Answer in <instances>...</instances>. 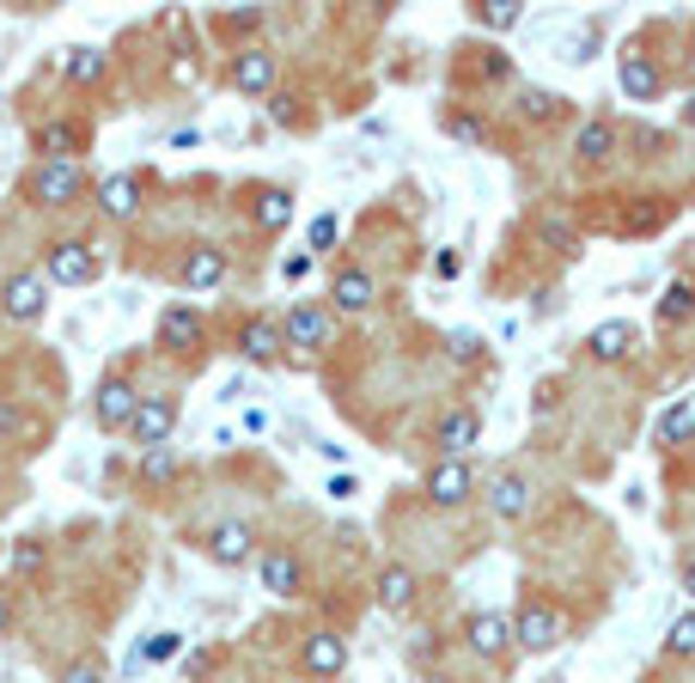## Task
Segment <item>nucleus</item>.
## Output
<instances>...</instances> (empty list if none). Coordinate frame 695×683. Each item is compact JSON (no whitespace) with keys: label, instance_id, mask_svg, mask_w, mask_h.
<instances>
[{"label":"nucleus","instance_id":"2eb2a0df","mask_svg":"<svg viewBox=\"0 0 695 683\" xmlns=\"http://www.w3.org/2000/svg\"><path fill=\"white\" fill-rule=\"evenodd\" d=\"M177 281H184V287H196V294H201V287H220V281H226V257H220L214 245H196L184 257V269H177Z\"/></svg>","mask_w":695,"mask_h":683},{"label":"nucleus","instance_id":"f257e3e1","mask_svg":"<svg viewBox=\"0 0 695 683\" xmlns=\"http://www.w3.org/2000/svg\"><path fill=\"white\" fill-rule=\"evenodd\" d=\"M79 159H49V165H37L32 171V202L37 208H67L79 196Z\"/></svg>","mask_w":695,"mask_h":683},{"label":"nucleus","instance_id":"2f4dec72","mask_svg":"<svg viewBox=\"0 0 695 683\" xmlns=\"http://www.w3.org/2000/svg\"><path fill=\"white\" fill-rule=\"evenodd\" d=\"M556 98L549 92H537V86H525V92H519V116H531V123H549V116H556Z\"/></svg>","mask_w":695,"mask_h":683},{"label":"nucleus","instance_id":"9d476101","mask_svg":"<svg viewBox=\"0 0 695 683\" xmlns=\"http://www.w3.org/2000/svg\"><path fill=\"white\" fill-rule=\"evenodd\" d=\"M476 439H482V415H476V409H451V415H439V427H433V446L446 451V458H463Z\"/></svg>","mask_w":695,"mask_h":683},{"label":"nucleus","instance_id":"20e7f679","mask_svg":"<svg viewBox=\"0 0 695 683\" xmlns=\"http://www.w3.org/2000/svg\"><path fill=\"white\" fill-rule=\"evenodd\" d=\"M49 281H62V287H86V281H98V257L86 245H74V238H62V245H49Z\"/></svg>","mask_w":695,"mask_h":683},{"label":"nucleus","instance_id":"423d86ee","mask_svg":"<svg viewBox=\"0 0 695 683\" xmlns=\"http://www.w3.org/2000/svg\"><path fill=\"white\" fill-rule=\"evenodd\" d=\"M171 427H177V397H140L135 421H128V434H135L140 446H165Z\"/></svg>","mask_w":695,"mask_h":683},{"label":"nucleus","instance_id":"a19ab883","mask_svg":"<svg viewBox=\"0 0 695 683\" xmlns=\"http://www.w3.org/2000/svg\"><path fill=\"white\" fill-rule=\"evenodd\" d=\"M451 135H463V140H482V123H476V116H451Z\"/></svg>","mask_w":695,"mask_h":683},{"label":"nucleus","instance_id":"9b49d317","mask_svg":"<svg viewBox=\"0 0 695 683\" xmlns=\"http://www.w3.org/2000/svg\"><path fill=\"white\" fill-rule=\"evenodd\" d=\"M135 409H140V397L128 390V378H110V385L98 390L92 415H98V427H110V434H116V427H128V421H135Z\"/></svg>","mask_w":695,"mask_h":683},{"label":"nucleus","instance_id":"7c9ffc66","mask_svg":"<svg viewBox=\"0 0 695 683\" xmlns=\"http://www.w3.org/2000/svg\"><path fill=\"white\" fill-rule=\"evenodd\" d=\"M476 18L488 32H507V25H519V7L512 0H476Z\"/></svg>","mask_w":695,"mask_h":683},{"label":"nucleus","instance_id":"a878e982","mask_svg":"<svg viewBox=\"0 0 695 683\" xmlns=\"http://www.w3.org/2000/svg\"><path fill=\"white\" fill-rule=\"evenodd\" d=\"M32 147L44 153V165H49V159H67V153L79 147V128H74V123H44V128L32 135Z\"/></svg>","mask_w":695,"mask_h":683},{"label":"nucleus","instance_id":"a211bd4d","mask_svg":"<svg viewBox=\"0 0 695 683\" xmlns=\"http://www.w3.org/2000/svg\"><path fill=\"white\" fill-rule=\"evenodd\" d=\"M257 574H263V586L275 592V598H294L299 580H306L299 574V556H287V549H269V556L257 561Z\"/></svg>","mask_w":695,"mask_h":683},{"label":"nucleus","instance_id":"cd10ccee","mask_svg":"<svg viewBox=\"0 0 695 683\" xmlns=\"http://www.w3.org/2000/svg\"><path fill=\"white\" fill-rule=\"evenodd\" d=\"M287 220H294V196H287V189H269V196H257V226L281 233Z\"/></svg>","mask_w":695,"mask_h":683},{"label":"nucleus","instance_id":"ea45409f","mask_svg":"<svg viewBox=\"0 0 695 683\" xmlns=\"http://www.w3.org/2000/svg\"><path fill=\"white\" fill-rule=\"evenodd\" d=\"M482 74H488V79H507V55H500V49H482Z\"/></svg>","mask_w":695,"mask_h":683},{"label":"nucleus","instance_id":"f03ea898","mask_svg":"<svg viewBox=\"0 0 695 683\" xmlns=\"http://www.w3.org/2000/svg\"><path fill=\"white\" fill-rule=\"evenodd\" d=\"M470 495H476V470H470V458H439V464L427 470V500L433 507H463Z\"/></svg>","mask_w":695,"mask_h":683},{"label":"nucleus","instance_id":"c85d7f7f","mask_svg":"<svg viewBox=\"0 0 695 683\" xmlns=\"http://www.w3.org/2000/svg\"><path fill=\"white\" fill-rule=\"evenodd\" d=\"M171 476H177V451L147 446V458H140V482H171Z\"/></svg>","mask_w":695,"mask_h":683},{"label":"nucleus","instance_id":"c9c22d12","mask_svg":"<svg viewBox=\"0 0 695 683\" xmlns=\"http://www.w3.org/2000/svg\"><path fill=\"white\" fill-rule=\"evenodd\" d=\"M62 683H104V659H92V653H86V659H74Z\"/></svg>","mask_w":695,"mask_h":683},{"label":"nucleus","instance_id":"473e14b6","mask_svg":"<svg viewBox=\"0 0 695 683\" xmlns=\"http://www.w3.org/2000/svg\"><path fill=\"white\" fill-rule=\"evenodd\" d=\"M665 653H678V659H695V617H678V622H671V635H665Z\"/></svg>","mask_w":695,"mask_h":683},{"label":"nucleus","instance_id":"72a5a7b5","mask_svg":"<svg viewBox=\"0 0 695 683\" xmlns=\"http://www.w3.org/2000/svg\"><path fill=\"white\" fill-rule=\"evenodd\" d=\"M25 434H32V415L18 403H0V439H25Z\"/></svg>","mask_w":695,"mask_h":683},{"label":"nucleus","instance_id":"f3484780","mask_svg":"<svg viewBox=\"0 0 695 683\" xmlns=\"http://www.w3.org/2000/svg\"><path fill=\"white\" fill-rule=\"evenodd\" d=\"M330 299H336V311H367L372 299H378V287H372L367 269H342V275L330 281Z\"/></svg>","mask_w":695,"mask_h":683},{"label":"nucleus","instance_id":"f704fd0d","mask_svg":"<svg viewBox=\"0 0 695 683\" xmlns=\"http://www.w3.org/2000/svg\"><path fill=\"white\" fill-rule=\"evenodd\" d=\"M177 653H184V635H147L140 659H177Z\"/></svg>","mask_w":695,"mask_h":683},{"label":"nucleus","instance_id":"dca6fc26","mask_svg":"<svg viewBox=\"0 0 695 683\" xmlns=\"http://www.w3.org/2000/svg\"><path fill=\"white\" fill-rule=\"evenodd\" d=\"M159 342H165V348H177V355L201 348V318L189 306H165V318H159Z\"/></svg>","mask_w":695,"mask_h":683},{"label":"nucleus","instance_id":"a18cd8bd","mask_svg":"<svg viewBox=\"0 0 695 683\" xmlns=\"http://www.w3.org/2000/svg\"><path fill=\"white\" fill-rule=\"evenodd\" d=\"M683 592L695 598V561H683Z\"/></svg>","mask_w":695,"mask_h":683},{"label":"nucleus","instance_id":"f8f14e48","mask_svg":"<svg viewBox=\"0 0 695 683\" xmlns=\"http://www.w3.org/2000/svg\"><path fill=\"white\" fill-rule=\"evenodd\" d=\"M488 512H495V519H525L531 512V482L500 470V476L488 482Z\"/></svg>","mask_w":695,"mask_h":683},{"label":"nucleus","instance_id":"393cba45","mask_svg":"<svg viewBox=\"0 0 695 683\" xmlns=\"http://www.w3.org/2000/svg\"><path fill=\"white\" fill-rule=\"evenodd\" d=\"M98 208H104V214H116V220H128L140 208L135 177H104V184H98Z\"/></svg>","mask_w":695,"mask_h":683},{"label":"nucleus","instance_id":"6e6552de","mask_svg":"<svg viewBox=\"0 0 695 683\" xmlns=\"http://www.w3.org/2000/svg\"><path fill=\"white\" fill-rule=\"evenodd\" d=\"M281 342H294V348L318 355V348L330 342V311L324 306H294L287 311V324H281Z\"/></svg>","mask_w":695,"mask_h":683},{"label":"nucleus","instance_id":"4c0bfd02","mask_svg":"<svg viewBox=\"0 0 695 683\" xmlns=\"http://www.w3.org/2000/svg\"><path fill=\"white\" fill-rule=\"evenodd\" d=\"M537 238H543L549 250H568V245H573V233L561 226V220H543V226H537Z\"/></svg>","mask_w":695,"mask_h":683},{"label":"nucleus","instance_id":"ddd939ff","mask_svg":"<svg viewBox=\"0 0 695 683\" xmlns=\"http://www.w3.org/2000/svg\"><path fill=\"white\" fill-rule=\"evenodd\" d=\"M299 666H306L311 678H342V666H348V647H342L336 635H306V647H299Z\"/></svg>","mask_w":695,"mask_h":683},{"label":"nucleus","instance_id":"412c9836","mask_svg":"<svg viewBox=\"0 0 695 683\" xmlns=\"http://www.w3.org/2000/svg\"><path fill=\"white\" fill-rule=\"evenodd\" d=\"M409 598H415V568H402V561L378 568V605H385V610H402Z\"/></svg>","mask_w":695,"mask_h":683},{"label":"nucleus","instance_id":"5701e85b","mask_svg":"<svg viewBox=\"0 0 695 683\" xmlns=\"http://www.w3.org/2000/svg\"><path fill=\"white\" fill-rule=\"evenodd\" d=\"M573 153L586 159V165L610 159V153H617V123H604V116H598V123H586V128H580V140H573Z\"/></svg>","mask_w":695,"mask_h":683},{"label":"nucleus","instance_id":"de8ad7c7","mask_svg":"<svg viewBox=\"0 0 695 683\" xmlns=\"http://www.w3.org/2000/svg\"><path fill=\"white\" fill-rule=\"evenodd\" d=\"M683 123H690V128H695V98H690V110H683Z\"/></svg>","mask_w":695,"mask_h":683},{"label":"nucleus","instance_id":"4be33fe9","mask_svg":"<svg viewBox=\"0 0 695 683\" xmlns=\"http://www.w3.org/2000/svg\"><path fill=\"white\" fill-rule=\"evenodd\" d=\"M690 434H695V397H683V403H671V409L659 415L653 439H659V446H683Z\"/></svg>","mask_w":695,"mask_h":683},{"label":"nucleus","instance_id":"1a4fd4ad","mask_svg":"<svg viewBox=\"0 0 695 683\" xmlns=\"http://www.w3.org/2000/svg\"><path fill=\"white\" fill-rule=\"evenodd\" d=\"M463 641H470V653H482V659H500V653L512 647V617H500V610H476L470 629H463Z\"/></svg>","mask_w":695,"mask_h":683},{"label":"nucleus","instance_id":"c756f323","mask_svg":"<svg viewBox=\"0 0 695 683\" xmlns=\"http://www.w3.org/2000/svg\"><path fill=\"white\" fill-rule=\"evenodd\" d=\"M67 79H74V86L104 79V55H98V49H74V55H67Z\"/></svg>","mask_w":695,"mask_h":683},{"label":"nucleus","instance_id":"e433bc0d","mask_svg":"<svg viewBox=\"0 0 695 683\" xmlns=\"http://www.w3.org/2000/svg\"><path fill=\"white\" fill-rule=\"evenodd\" d=\"M13 568L18 574H37L44 568V544H13Z\"/></svg>","mask_w":695,"mask_h":683},{"label":"nucleus","instance_id":"7ed1b4c3","mask_svg":"<svg viewBox=\"0 0 695 683\" xmlns=\"http://www.w3.org/2000/svg\"><path fill=\"white\" fill-rule=\"evenodd\" d=\"M512 641H519L525 653H549V647H561V617H556L549 605H537V598H531V605L512 617Z\"/></svg>","mask_w":695,"mask_h":683},{"label":"nucleus","instance_id":"58836bf2","mask_svg":"<svg viewBox=\"0 0 695 683\" xmlns=\"http://www.w3.org/2000/svg\"><path fill=\"white\" fill-rule=\"evenodd\" d=\"M330 245H336V220L318 214V220H311V250H330Z\"/></svg>","mask_w":695,"mask_h":683},{"label":"nucleus","instance_id":"4468645a","mask_svg":"<svg viewBox=\"0 0 695 683\" xmlns=\"http://www.w3.org/2000/svg\"><path fill=\"white\" fill-rule=\"evenodd\" d=\"M232 86H238V92H269V86H275V55H269V49L232 55Z\"/></svg>","mask_w":695,"mask_h":683},{"label":"nucleus","instance_id":"37998d69","mask_svg":"<svg viewBox=\"0 0 695 683\" xmlns=\"http://www.w3.org/2000/svg\"><path fill=\"white\" fill-rule=\"evenodd\" d=\"M476 348H482L476 336H458V342H451V360H476Z\"/></svg>","mask_w":695,"mask_h":683},{"label":"nucleus","instance_id":"c03bdc74","mask_svg":"<svg viewBox=\"0 0 695 683\" xmlns=\"http://www.w3.org/2000/svg\"><path fill=\"white\" fill-rule=\"evenodd\" d=\"M269 104H275V123H294V104H299V98L281 92V98H269Z\"/></svg>","mask_w":695,"mask_h":683},{"label":"nucleus","instance_id":"79ce46f5","mask_svg":"<svg viewBox=\"0 0 695 683\" xmlns=\"http://www.w3.org/2000/svg\"><path fill=\"white\" fill-rule=\"evenodd\" d=\"M433 269H439V275H458V269H463V257H458V250H439V257H433Z\"/></svg>","mask_w":695,"mask_h":683},{"label":"nucleus","instance_id":"aec40b11","mask_svg":"<svg viewBox=\"0 0 695 683\" xmlns=\"http://www.w3.org/2000/svg\"><path fill=\"white\" fill-rule=\"evenodd\" d=\"M238 348H245V360L269 367V360L281 355V330L269 324V318H250V324H245V336H238Z\"/></svg>","mask_w":695,"mask_h":683},{"label":"nucleus","instance_id":"bb28decb","mask_svg":"<svg viewBox=\"0 0 695 683\" xmlns=\"http://www.w3.org/2000/svg\"><path fill=\"white\" fill-rule=\"evenodd\" d=\"M690 318H695V287L690 281H671L659 299V324H690Z\"/></svg>","mask_w":695,"mask_h":683},{"label":"nucleus","instance_id":"b1692460","mask_svg":"<svg viewBox=\"0 0 695 683\" xmlns=\"http://www.w3.org/2000/svg\"><path fill=\"white\" fill-rule=\"evenodd\" d=\"M665 86V74L647 62V55H622V92L629 98H653Z\"/></svg>","mask_w":695,"mask_h":683},{"label":"nucleus","instance_id":"39448f33","mask_svg":"<svg viewBox=\"0 0 695 683\" xmlns=\"http://www.w3.org/2000/svg\"><path fill=\"white\" fill-rule=\"evenodd\" d=\"M0 306H7V318H13V324H37V318H44V306H49L44 275H13L7 287H0Z\"/></svg>","mask_w":695,"mask_h":683},{"label":"nucleus","instance_id":"6ab92c4d","mask_svg":"<svg viewBox=\"0 0 695 683\" xmlns=\"http://www.w3.org/2000/svg\"><path fill=\"white\" fill-rule=\"evenodd\" d=\"M586 348L598 360H622V355H634V324H622V318H610V324H598L586 336Z\"/></svg>","mask_w":695,"mask_h":683},{"label":"nucleus","instance_id":"49530a36","mask_svg":"<svg viewBox=\"0 0 695 683\" xmlns=\"http://www.w3.org/2000/svg\"><path fill=\"white\" fill-rule=\"evenodd\" d=\"M7 622H13V605H7V592H0V635H7Z\"/></svg>","mask_w":695,"mask_h":683},{"label":"nucleus","instance_id":"0eeeda50","mask_svg":"<svg viewBox=\"0 0 695 683\" xmlns=\"http://www.w3.org/2000/svg\"><path fill=\"white\" fill-rule=\"evenodd\" d=\"M208 556H214L220 568H245V561L257 556V531L238 525V519H226V525L208 531Z\"/></svg>","mask_w":695,"mask_h":683}]
</instances>
